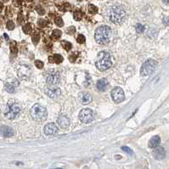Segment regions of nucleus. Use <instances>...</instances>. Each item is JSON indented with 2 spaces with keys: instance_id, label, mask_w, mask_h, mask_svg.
<instances>
[{
  "instance_id": "41",
  "label": "nucleus",
  "mask_w": 169,
  "mask_h": 169,
  "mask_svg": "<svg viewBox=\"0 0 169 169\" xmlns=\"http://www.w3.org/2000/svg\"><path fill=\"white\" fill-rule=\"evenodd\" d=\"M4 37H5V38H6L7 40L9 39V38H8V36H7V34H4Z\"/></svg>"
},
{
  "instance_id": "1",
  "label": "nucleus",
  "mask_w": 169,
  "mask_h": 169,
  "mask_svg": "<svg viewBox=\"0 0 169 169\" xmlns=\"http://www.w3.org/2000/svg\"><path fill=\"white\" fill-rule=\"evenodd\" d=\"M112 37V31L110 26H102L96 29L94 33L95 41L102 45H105L110 43Z\"/></svg>"
},
{
  "instance_id": "30",
  "label": "nucleus",
  "mask_w": 169,
  "mask_h": 169,
  "mask_svg": "<svg viewBox=\"0 0 169 169\" xmlns=\"http://www.w3.org/2000/svg\"><path fill=\"white\" fill-rule=\"evenodd\" d=\"M76 41H77V43H81V44H82V43H85V41H86V38L85 37L83 36V35H79L77 38H76Z\"/></svg>"
},
{
  "instance_id": "20",
  "label": "nucleus",
  "mask_w": 169,
  "mask_h": 169,
  "mask_svg": "<svg viewBox=\"0 0 169 169\" xmlns=\"http://www.w3.org/2000/svg\"><path fill=\"white\" fill-rule=\"evenodd\" d=\"M49 60L50 63H56V64H60L63 61V57L60 55L55 54L53 56L49 57Z\"/></svg>"
},
{
  "instance_id": "35",
  "label": "nucleus",
  "mask_w": 169,
  "mask_h": 169,
  "mask_svg": "<svg viewBox=\"0 0 169 169\" xmlns=\"http://www.w3.org/2000/svg\"><path fill=\"white\" fill-rule=\"evenodd\" d=\"M75 32L76 29L74 26H71V27L68 28V33H69V34H72V33H74Z\"/></svg>"
},
{
  "instance_id": "18",
  "label": "nucleus",
  "mask_w": 169,
  "mask_h": 169,
  "mask_svg": "<svg viewBox=\"0 0 169 169\" xmlns=\"http://www.w3.org/2000/svg\"><path fill=\"white\" fill-rule=\"evenodd\" d=\"M161 143V139L159 136H154L152 137L149 141V147L150 148H155L157 147Z\"/></svg>"
},
{
  "instance_id": "39",
  "label": "nucleus",
  "mask_w": 169,
  "mask_h": 169,
  "mask_svg": "<svg viewBox=\"0 0 169 169\" xmlns=\"http://www.w3.org/2000/svg\"><path fill=\"white\" fill-rule=\"evenodd\" d=\"M162 1H163V3H166V4H168L169 3V0H162Z\"/></svg>"
},
{
  "instance_id": "29",
  "label": "nucleus",
  "mask_w": 169,
  "mask_h": 169,
  "mask_svg": "<svg viewBox=\"0 0 169 169\" xmlns=\"http://www.w3.org/2000/svg\"><path fill=\"white\" fill-rule=\"evenodd\" d=\"M32 42H33V43L34 44H37L38 42H39V40H40V35L39 34H34V35H32Z\"/></svg>"
},
{
  "instance_id": "25",
  "label": "nucleus",
  "mask_w": 169,
  "mask_h": 169,
  "mask_svg": "<svg viewBox=\"0 0 169 169\" xmlns=\"http://www.w3.org/2000/svg\"><path fill=\"white\" fill-rule=\"evenodd\" d=\"M61 34H62L61 31H59V30H55L53 32V33H52V38H54V39H58V38H60Z\"/></svg>"
},
{
  "instance_id": "37",
  "label": "nucleus",
  "mask_w": 169,
  "mask_h": 169,
  "mask_svg": "<svg viewBox=\"0 0 169 169\" xmlns=\"http://www.w3.org/2000/svg\"><path fill=\"white\" fill-rule=\"evenodd\" d=\"M22 3V0H14V3L16 6H20Z\"/></svg>"
},
{
  "instance_id": "33",
  "label": "nucleus",
  "mask_w": 169,
  "mask_h": 169,
  "mask_svg": "<svg viewBox=\"0 0 169 169\" xmlns=\"http://www.w3.org/2000/svg\"><path fill=\"white\" fill-rule=\"evenodd\" d=\"M38 24L40 27H44L45 26H47V20H45L43 19H40L38 20Z\"/></svg>"
},
{
  "instance_id": "16",
  "label": "nucleus",
  "mask_w": 169,
  "mask_h": 169,
  "mask_svg": "<svg viewBox=\"0 0 169 169\" xmlns=\"http://www.w3.org/2000/svg\"><path fill=\"white\" fill-rule=\"evenodd\" d=\"M17 85H19L18 82L16 80H14V82H6L5 85H4V89L9 93H14Z\"/></svg>"
},
{
  "instance_id": "24",
  "label": "nucleus",
  "mask_w": 169,
  "mask_h": 169,
  "mask_svg": "<svg viewBox=\"0 0 169 169\" xmlns=\"http://www.w3.org/2000/svg\"><path fill=\"white\" fill-rule=\"evenodd\" d=\"M89 12L90 14H96L98 12V8L95 6V5H93V4H89Z\"/></svg>"
},
{
  "instance_id": "43",
  "label": "nucleus",
  "mask_w": 169,
  "mask_h": 169,
  "mask_svg": "<svg viewBox=\"0 0 169 169\" xmlns=\"http://www.w3.org/2000/svg\"><path fill=\"white\" fill-rule=\"evenodd\" d=\"M3 1H4V2H8L9 0H3Z\"/></svg>"
},
{
  "instance_id": "3",
  "label": "nucleus",
  "mask_w": 169,
  "mask_h": 169,
  "mask_svg": "<svg viewBox=\"0 0 169 169\" xmlns=\"http://www.w3.org/2000/svg\"><path fill=\"white\" fill-rule=\"evenodd\" d=\"M126 16H127V14H126L124 8L121 5H118V4L113 5L112 7H111L110 10H109L110 20L116 25L122 23L124 21V20L126 19Z\"/></svg>"
},
{
  "instance_id": "4",
  "label": "nucleus",
  "mask_w": 169,
  "mask_h": 169,
  "mask_svg": "<svg viewBox=\"0 0 169 169\" xmlns=\"http://www.w3.org/2000/svg\"><path fill=\"white\" fill-rule=\"evenodd\" d=\"M21 109L18 104L15 102H9L6 105L4 115L9 119H16L20 114Z\"/></svg>"
},
{
  "instance_id": "32",
  "label": "nucleus",
  "mask_w": 169,
  "mask_h": 169,
  "mask_svg": "<svg viewBox=\"0 0 169 169\" xmlns=\"http://www.w3.org/2000/svg\"><path fill=\"white\" fill-rule=\"evenodd\" d=\"M35 66H36V67L38 68V69H42V68L44 66V64H43V62L41 61V60H36V61H35Z\"/></svg>"
},
{
  "instance_id": "8",
  "label": "nucleus",
  "mask_w": 169,
  "mask_h": 169,
  "mask_svg": "<svg viewBox=\"0 0 169 169\" xmlns=\"http://www.w3.org/2000/svg\"><path fill=\"white\" fill-rule=\"evenodd\" d=\"M17 73L22 80H26L30 78L32 74V70L28 65H19L17 67Z\"/></svg>"
},
{
  "instance_id": "21",
  "label": "nucleus",
  "mask_w": 169,
  "mask_h": 169,
  "mask_svg": "<svg viewBox=\"0 0 169 169\" xmlns=\"http://www.w3.org/2000/svg\"><path fill=\"white\" fill-rule=\"evenodd\" d=\"M61 45H62V47H63V48H64L66 51L71 50V49L72 48V43H71L70 42H68V41H65V40L61 41Z\"/></svg>"
},
{
  "instance_id": "19",
  "label": "nucleus",
  "mask_w": 169,
  "mask_h": 169,
  "mask_svg": "<svg viewBox=\"0 0 169 169\" xmlns=\"http://www.w3.org/2000/svg\"><path fill=\"white\" fill-rule=\"evenodd\" d=\"M92 101V96L89 93H84L81 96V102L82 105H89Z\"/></svg>"
},
{
  "instance_id": "2",
  "label": "nucleus",
  "mask_w": 169,
  "mask_h": 169,
  "mask_svg": "<svg viewBox=\"0 0 169 169\" xmlns=\"http://www.w3.org/2000/svg\"><path fill=\"white\" fill-rule=\"evenodd\" d=\"M112 58L110 53L106 51H101L99 53L95 62V66L100 72H105L108 70L112 67Z\"/></svg>"
},
{
  "instance_id": "27",
  "label": "nucleus",
  "mask_w": 169,
  "mask_h": 169,
  "mask_svg": "<svg viewBox=\"0 0 169 169\" xmlns=\"http://www.w3.org/2000/svg\"><path fill=\"white\" fill-rule=\"evenodd\" d=\"M55 22L56 26H58L59 27H61V26H64V21H63V20L61 19L60 17H56L55 19Z\"/></svg>"
},
{
  "instance_id": "44",
  "label": "nucleus",
  "mask_w": 169,
  "mask_h": 169,
  "mask_svg": "<svg viewBox=\"0 0 169 169\" xmlns=\"http://www.w3.org/2000/svg\"><path fill=\"white\" fill-rule=\"evenodd\" d=\"M77 1H82V0H77Z\"/></svg>"
},
{
  "instance_id": "22",
  "label": "nucleus",
  "mask_w": 169,
  "mask_h": 169,
  "mask_svg": "<svg viewBox=\"0 0 169 169\" xmlns=\"http://www.w3.org/2000/svg\"><path fill=\"white\" fill-rule=\"evenodd\" d=\"M23 32L26 33V34H30L31 33V32H32V25L30 24V23H27V24H26L24 26H23Z\"/></svg>"
},
{
  "instance_id": "7",
  "label": "nucleus",
  "mask_w": 169,
  "mask_h": 169,
  "mask_svg": "<svg viewBox=\"0 0 169 169\" xmlns=\"http://www.w3.org/2000/svg\"><path fill=\"white\" fill-rule=\"evenodd\" d=\"M94 118V114L90 109H82L79 113V119L83 123H89Z\"/></svg>"
},
{
  "instance_id": "34",
  "label": "nucleus",
  "mask_w": 169,
  "mask_h": 169,
  "mask_svg": "<svg viewBox=\"0 0 169 169\" xmlns=\"http://www.w3.org/2000/svg\"><path fill=\"white\" fill-rule=\"evenodd\" d=\"M37 12L38 13V15H40V16H43L45 14V10L42 7H40V6L37 7Z\"/></svg>"
},
{
  "instance_id": "23",
  "label": "nucleus",
  "mask_w": 169,
  "mask_h": 169,
  "mask_svg": "<svg viewBox=\"0 0 169 169\" xmlns=\"http://www.w3.org/2000/svg\"><path fill=\"white\" fill-rule=\"evenodd\" d=\"M73 17H74L75 20L79 21V20H81L82 19V13L81 11H75L74 15H73Z\"/></svg>"
},
{
  "instance_id": "9",
  "label": "nucleus",
  "mask_w": 169,
  "mask_h": 169,
  "mask_svg": "<svg viewBox=\"0 0 169 169\" xmlns=\"http://www.w3.org/2000/svg\"><path fill=\"white\" fill-rule=\"evenodd\" d=\"M112 98L116 103L122 102L125 99L123 90L119 87H116V88L113 89L112 91Z\"/></svg>"
},
{
  "instance_id": "12",
  "label": "nucleus",
  "mask_w": 169,
  "mask_h": 169,
  "mask_svg": "<svg viewBox=\"0 0 169 169\" xmlns=\"http://www.w3.org/2000/svg\"><path fill=\"white\" fill-rule=\"evenodd\" d=\"M152 155L155 160H162L166 156V151L162 147H155L152 152Z\"/></svg>"
},
{
  "instance_id": "11",
  "label": "nucleus",
  "mask_w": 169,
  "mask_h": 169,
  "mask_svg": "<svg viewBox=\"0 0 169 169\" xmlns=\"http://www.w3.org/2000/svg\"><path fill=\"white\" fill-rule=\"evenodd\" d=\"M44 92L49 98H52V99H56L61 94L60 89L56 86H49L45 89Z\"/></svg>"
},
{
  "instance_id": "14",
  "label": "nucleus",
  "mask_w": 169,
  "mask_h": 169,
  "mask_svg": "<svg viewBox=\"0 0 169 169\" xmlns=\"http://www.w3.org/2000/svg\"><path fill=\"white\" fill-rule=\"evenodd\" d=\"M57 122H58L59 126L62 128H67L70 125V119L65 115H61L58 118Z\"/></svg>"
},
{
  "instance_id": "31",
  "label": "nucleus",
  "mask_w": 169,
  "mask_h": 169,
  "mask_svg": "<svg viewBox=\"0 0 169 169\" xmlns=\"http://www.w3.org/2000/svg\"><path fill=\"white\" fill-rule=\"evenodd\" d=\"M6 26H7V28H8L9 30H13V29L15 28V23H14L12 20H9V21L7 22Z\"/></svg>"
},
{
  "instance_id": "5",
  "label": "nucleus",
  "mask_w": 169,
  "mask_h": 169,
  "mask_svg": "<svg viewBox=\"0 0 169 169\" xmlns=\"http://www.w3.org/2000/svg\"><path fill=\"white\" fill-rule=\"evenodd\" d=\"M47 109L43 105L36 104L31 109V116L36 121H43L47 117Z\"/></svg>"
},
{
  "instance_id": "36",
  "label": "nucleus",
  "mask_w": 169,
  "mask_h": 169,
  "mask_svg": "<svg viewBox=\"0 0 169 169\" xmlns=\"http://www.w3.org/2000/svg\"><path fill=\"white\" fill-rule=\"evenodd\" d=\"M17 20L19 21V24H22V22L24 21V18H23V16H22L21 13H20L19 16H18V18H17Z\"/></svg>"
},
{
  "instance_id": "42",
  "label": "nucleus",
  "mask_w": 169,
  "mask_h": 169,
  "mask_svg": "<svg viewBox=\"0 0 169 169\" xmlns=\"http://www.w3.org/2000/svg\"><path fill=\"white\" fill-rule=\"evenodd\" d=\"M27 2H32V1H33V0H26Z\"/></svg>"
},
{
  "instance_id": "17",
  "label": "nucleus",
  "mask_w": 169,
  "mask_h": 169,
  "mask_svg": "<svg viewBox=\"0 0 169 169\" xmlns=\"http://www.w3.org/2000/svg\"><path fill=\"white\" fill-rule=\"evenodd\" d=\"M96 87L97 89L100 91V92H104L105 91V89H107L108 87V82L106 79L105 78H102V79H99L97 83H96Z\"/></svg>"
},
{
  "instance_id": "6",
  "label": "nucleus",
  "mask_w": 169,
  "mask_h": 169,
  "mask_svg": "<svg viewBox=\"0 0 169 169\" xmlns=\"http://www.w3.org/2000/svg\"><path fill=\"white\" fill-rule=\"evenodd\" d=\"M156 65H157V62L155 59H147L143 64V66L140 69V75L143 76H146L151 74L154 72Z\"/></svg>"
},
{
  "instance_id": "38",
  "label": "nucleus",
  "mask_w": 169,
  "mask_h": 169,
  "mask_svg": "<svg viewBox=\"0 0 169 169\" xmlns=\"http://www.w3.org/2000/svg\"><path fill=\"white\" fill-rule=\"evenodd\" d=\"M122 150H124L125 152H128V153H129V154H132V153L131 151V150H130L129 148H128V147H122Z\"/></svg>"
},
{
  "instance_id": "28",
  "label": "nucleus",
  "mask_w": 169,
  "mask_h": 169,
  "mask_svg": "<svg viewBox=\"0 0 169 169\" xmlns=\"http://www.w3.org/2000/svg\"><path fill=\"white\" fill-rule=\"evenodd\" d=\"M10 50H11V53L13 54H16L18 49H17V47H16V43H12L11 45H10Z\"/></svg>"
},
{
  "instance_id": "40",
  "label": "nucleus",
  "mask_w": 169,
  "mask_h": 169,
  "mask_svg": "<svg viewBox=\"0 0 169 169\" xmlns=\"http://www.w3.org/2000/svg\"><path fill=\"white\" fill-rule=\"evenodd\" d=\"M2 9H3V3H0V12L2 11Z\"/></svg>"
},
{
  "instance_id": "13",
  "label": "nucleus",
  "mask_w": 169,
  "mask_h": 169,
  "mask_svg": "<svg viewBox=\"0 0 169 169\" xmlns=\"http://www.w3.org/2000/svg\"><path fill=\"white\" fill-rule=\"evenodd\" d=\"M43 132L46 135H54L58 132V128L54 123H48L47 125H45Z\"/></svg>"
},
{
  "instance_id": "10",
  "label": "nucleus",
  "mask_w": 169,
  "mask_h": 169,
  "mask_svg": "<svg viewBox=\"0 0 169 169\" xmlns=\"http://www.w3.org/2000/svg\"><path fill=\"white\" fill-rule=\"evenodd\" d=\"M59 81V73L56 71H51L47 76V83L49 86H56Z\"/></svg>"
},
{
  "instance_id": "15",
  "label": "nucleus",
  "mask_w": 169,
  "mask_h": 169,
  "mask_svg": "<svg viewBox=\"0 0 169 169\" xmlns=\"http://www.w3.org/2000/svg\"><path fill=\"white\" fill-rule=\"evenodd\" d=\"M0 132L5 138H9L14 135L13 128H11L10 127H8V126H2L0 128Z\"/></svg>"
},
{
  "instance_id": "26",
  "label": "nucleus",
  "mask_w": 169,
  "mask_h": 169,
  "mask_svg": "<svg viewBox=\"0 0 169 169\" xmlns=\"http://www.w3.org/2000/svg\"><path fill=\"white\" fill-rule=\"evenodd\" d=\"M135 28H136V32L138 33H142L145 31V26L143 25H141V24H137Z\"/></svg>"
}]
</instances>
